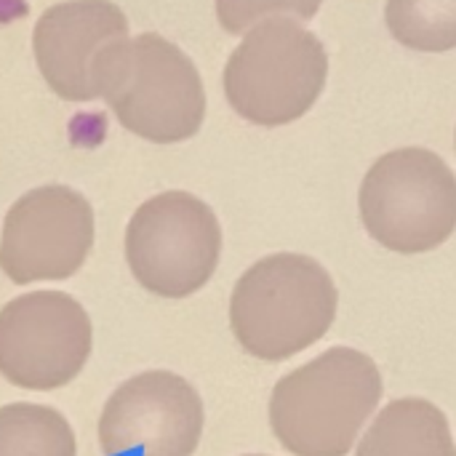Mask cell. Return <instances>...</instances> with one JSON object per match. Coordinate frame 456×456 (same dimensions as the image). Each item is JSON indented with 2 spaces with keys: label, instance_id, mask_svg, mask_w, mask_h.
I'll list each match as a JSON object with an SVG mask.
<instances>
[{
  "label": "cell",
  "instance_id": "6da1fadb",
  "mask_svg": "<svg viewBox=\"0 0 456 456\" xmlns=\"http://www.w3.org/2000/svg\"><path fill=\"white\" fill-rule=\"evenodd\" d=\"M382 401L377 363L353 347H331L286 374L270 395V428L294 456H347Z\"/></svg>",
  "mask_w": 456,
  "mask_h": 456
},
{
  "label": "cell",
  "instance_id": "7a4b0ae2",
  "mask_svg": "<svg viewBox=\"0 0 456 456\" xmlns=\"http://www.w3.org/2000/svg\"><path fill=\"white\" fill-rule=\"evenodd\" d=\"M339 291L329 270L305 254H270L251 265L230 297L238 345L281 363L321 342L337 321Z\"/></svg>",
  "mask_w": 456,
  "mask_h": 456
},
{
  "label": "cell",
  "instance_id": "3957f363",
  "mask_svg": "<svg viewBox=\"0 0 456 456\" xmlns=\"http://www.w3.org/2000/svg\"><path fill=\"white\" fill-rule=\"evenodd\" d=\"M326 77L323 43L291 19H267L232 51L224 67V94L240 118L275 128L310 112Z\"/></svg>",
  "mask_w": 456,
  "mask_h": 456
},
{
  "label": "cell",
  "instance_id": "277c9868",
  "mask_svg": "<svg viewBox=\"0 0 456 456\" xmlns=\"http://www.w3.org/2000/svg\"><path fill=\"white\" fill-rule=\"evenodd\" d=\"M361 219L366 232L395 254H425L456 230V176L422 147L382 155L363 176Z\"/></svg>",
  "mask_w": 456,
  "mask_h": 456
},
{
  "label": "cell",
  "instance_id": "5b68a950",
  "mask_svg": "<svg viewBox=\"0 0 456 456\" xmlns=\"http://www.w3.org/2000/svg\"><path fill=\"white\" fill-rule=\"evenodd\" d=\"M102 99H107L123 128L155 144L195 136L206 118L198 67L158 32L126 43Z\"/></svg>",
  "mask_w": 456,
  "mask_h": 456
},
{
  "label": "cell",
  "instance_id": "8992f818",
  "mask_svg": "<svg viewBox=\"0 0 456 456\" xmlns=\"http://www.w3.org/2000/svg\"><path fill=\"white\" fill-rule=\"evenodd\" d=\"M222 227L211 206L174 190L136 208L126 230V262L142 289L163 299L200 291L216 273Z\"/></svg>",
  "mask_w": 456,
  "mask_h": 456
},
{
  "label": "cell",
  "instance_id": "52a82bcc",
  "mask_svg": "<svg viewBox=\"0 0 456 456\" xmlns=\"http://www.w3.org/2000/svg\"><path fill=\"white\" fill-rule=\"evenodd\" d=\"M91 339V318L69 294H21L0 310V374L21 390H59L83 371Z\"/></svg>",
  "mask_w": 456,
  "mask_h": 456
},
{
  "label": "cell",
  "instance_id": "ba28073f",
  "mask_svg": "<svg viewBox=\"0 0 456 456\" xmlns=\"http://www.w3.org/2000/svg\"><path fill=\"white\" fill-rule=\"evenodd\" d=\"M128 43V19L110 0H69L43 11L32 32L37 69L67 102L104 96Z\"/></svg>",
  "mask_w": 456,
  "mask_h": 456
},
{
  "label": "cell",
  "instance_id": "9c48e42d",
  "mask_svg": "<svg viewBox=\"0 0 456 456\" xmlns=\"http://www.w3.org/2000/svg\"><path fill=\"white\" fill-rule=\"evenodd\" d=\"M94 246V208L72 187L45 184L5 214L0 270L19 286L75 275Z\"/></svg>",
  "mask_w": 456,
  "mask_h": 456
},
{
  "label": "cell",
  "instance_id": "30bf717a",
  "mask_svg": "<svg viewBox=\"0 0 456 456\" xmlns=\"http://www.w3.org/2000/svg\"><path fill=\"white\" fill-rule=\"evenodd\" d=\"M198 390L171 371H144L123 382L99 417V449L115 456L144 446V456H192L203 436Z\"/></svg>",
  "mask_w": 456,
  "mask_h": 456
},
{
  "label": "cell",
  "instance_id": "8fae6325",
  "mask_svg": "<svg viewBox=\"0 0 456 456\" xmlns=\"http://www.w3.org/2000/svg\"><path fill=\"white\" fill-rule=\"evenodd\" d=\"M355 456H456L446 414L425 398L387 403L358 444Z\"/></svg>",
  "mask_w": 456,
  "mask_h": 456
},
{
  "label": "cell",
  "instance_id": "7c38bea8",
  "mask_svg": "<svg viewBox=\"0 0 456 456\" xmlns=\"http://www.w3.org/2000/svg\"><path fill=\"white\" fill-rule=\"evenodd\" d=\"M0 456H77V444L56 409L8 403L0 409Z\"/></svg>",
  "mask_w": 456,
  "mask_h": 456
},
{
  "label": "cell",
  "instance_id": "4fadbf2b",
  "mask_svg": "<svg viewBox=\"0 0 456 456\" xmlns=\"http://www.w3.org/2000/svg\"><path fill=\"white\" fill-rule=\"evenodd\" d=\"M385 19L406 48L425 53L456 48V0H387Z\"/></svg>",
  "mask_w": 456,
  "mask_h": 456
},
{
  "label": "cell",
  "instance_id": "5bb4252c",
  "mask_svg": "<svg viewBox=\"0 0 456 456\" xmlns=\"http://www.w3.org/2000/svg\"><path fill=\"white\" fill-rule=\"evenodd\" d=\"M321 3L323 0H216V16L227 32L240 35L251 24H256L267 16H278V13H291L297 19H313L318 13Z\"/></svg>",
  "mask_w": 456,
  "mask_h": 456
},
{
  "label": "cell",
  "instance_id": "9a60e30c",
  "mask_svg": "<svg viewBox=\"0 0 456 456\" xmlns=\"http://www.w3.org/2000/svg\"><path fill=\"white\" fill-rule=\"evenodd\" d=\"M248 456H262V454H248Z\"/></svg>",
  "mask_w": 456,
  "mask_h": 456
}]
</instances>
